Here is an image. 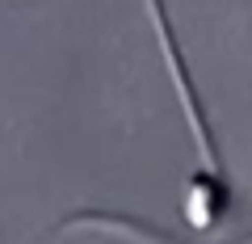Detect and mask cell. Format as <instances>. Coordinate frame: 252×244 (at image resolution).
I'll return each instance as SVG.
<instances>
[{
  "label": "cell",
  "mask_w": 252,
  "mask_h": 244,
  "mask_svg": "<svg viewBox=\"0 0 252 244\" xmlns=\"http://www.w3.org/2000/svg\"><path fill=\"white\" fill-rule=\"evenodd\" d=\"M147 9L156 17V34H160V46H164V64H168V76L177 84V101L189 118V131H193V143H198V173L189 177V190H185V219L193 232H215V227L227 223L231 215V177H227V164H223V152H219V139L210 131V118L202 109V97H198V84L189 76V64L181 55V42L172 34V21H168V9L164 0H147Z\"/></svg>",
  "instance_id": "6da1fadb"
},
{
  "label": "cell",
  "mask_w": 252,
  "mask_h": 244,
  "mask_svg": "<svg viewBox=\"0 0 252 244\" xmlns=\"http://www.w3.org/2000/svg\"><path fill=\"white\" fill-rule=\"evenodd\" d=\"M93 223L114 227V232H126V236H135V240H143V244H185V240H177V236L160 232L156 223H147V219H130V215H109V210H80V215L67 219V227H93ZM219 244H252V232L231 236V240H219Z\"/></svg>",
  "instance_id": "7a4b0ae2"
}]
</instances>
